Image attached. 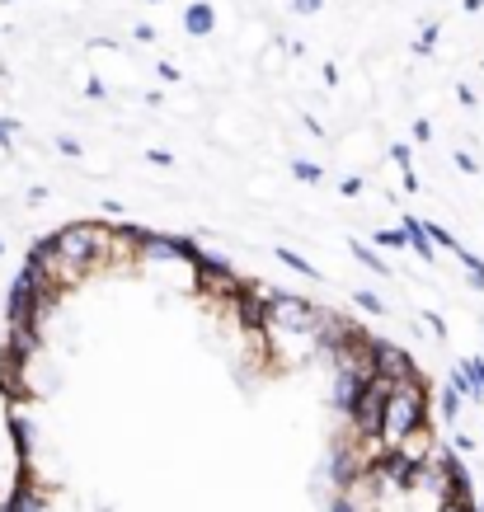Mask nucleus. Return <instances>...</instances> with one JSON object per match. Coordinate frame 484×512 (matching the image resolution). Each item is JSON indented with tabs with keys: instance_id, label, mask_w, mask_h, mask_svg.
I'll return each instance as SVG.
<instances>
[{
	"instance_id": "obj_37",
	"label": "nucleus",
	"mask_w": 484,
	"mask_h": 512,
	"mask_svg": "<svg viewBox=\"0 0 484 512\" xmlns=\"http://www.w3.org/2000/svg\"><path fill=\"white\" fill-rule=\"evenodd\" d=\"M475 512H484V498H480V503H475Z\"/></svg>"
},
{
	"instance_id": "obj_10",
	"label": "nucleus",
	"mask_w": 484,
	"mask_h": 512,
	"mask_svg": "<svg viewBox=\"0 0 484 512\" xmlns=\"http://www.w3.org/2000/svg\"><path fill=\"white\" fill-rule=\"evenodd\" d=\"M5 348L19 357H38L43 348V329L38 325H5Z\"/></svg>"
},
{
	"instance_id": "obj_33",
	"label": "nucleus",
	"mask_w": 484,
	"mask_h": 512,
	"mask_svg": "<svg viewBox=\"0 0 484 512\" xmlns=\"http://www.w3.org/2000/svg\"><path fill=\"white\" fill-rule=\"evenodd\" d=\"M132 38H137V43H156V29H151V24H137V29H132Z\"/></svg>"
},
{
	"instance_id": "obj_11",
	"label": "nucleus",
	"mask_w": 484,
	"mask_h": 512,
	"mask_svg": "<svg viewBox=\"0 0 484 512\" xmlns=\"http://www.w3.org/2000/svg\"><path fill=\"white\" fill-rule=\"evenodd\" d=\"M400 226H405L409 249L419 254L423 264H438V245H433V235H428V221H419V217H400Z\"/></svg>"
},
{
	"instance_id": "obj_39",
	"label": "nucleus",
	"mask_w": 484,
	"mask_h": 512,
	"mask_svg": "<svg viewBox=\"0 0 484 512\" xmlns=\"http://www.w3.org/2000/svg\"><path fill=\"white\" fill-rule=\"evenodd\" d=\"M151 5H160V0H151Z\"/></svg>"
},
{
	"instance_id": "obj_6",
	"label": "nucleus",
	"mask_w": 484,
	"mask_h": 512,
	"mask_svg": "<svg viewBox=\"0 0 484 512\" xmlns=\"http://www.w3.org/2000/svg\"><path fill=\"white\" fill-rule=\"evenodd\" d=\"M193 273V292L198 296H212V292H235L240 287V278H235V268L226 264V259H217V254H198V264L188 268Z\"/></svg>"
},
{
	"instance_id": "obj_20",
	"label": "nucleus",
	"mask_w": 484,
	"mask_h": 512,
	"mask_svg": "<svg viewBox=\"0 0 484 512\" xmlns=\"http://www.w3.org/2000/svg\"><path fill=\"white\" fill-rule=\"evenodd\" d=\"M452 165H456V170H461V174H480V160L470 156V151H461V146H456V151H452Z\"/></svg>"
},
{
	"instance_id": "obj_16",
	"label": "nucleus",
	"mask_w": 484,
	"mask_h": 512,
	"mask_svg": "<svg viewBox=\"0 0 484 512\" xmlns=\"http://www.w3.org/2000/svg\"><path fill=\"white\" fill-rule=\"evenodd\" d=\"M292 179H297V184H320V179H325V170H320V165H315V160H292Z\"/></svg>"
},
{
	"instance_id": "obj_15",
	"label": "nucleus",
	"mask_w": 484,
	"mask_h": 512,
	"mask_svg": "<svg viewBox=\"0 0 484 512\" xmlns=\"http://www.w3.org/2000/svg\"><path fill=\"white\" fill-rule=\"evenodd\" d=\"M372 245L376 249H409V235H405V226H395V231H386V226H381V231L372 235Z\"/></svg>"
},
{
	"instance_id": "obj_35",
	"label": "nucleus",
	"mask_w": 484,
	"mask_h": 512,
	"mask_svg": "<svg viewBox=\"0 0 484 512\" xmlns=\"http://www.w3.org/2000/svg\"><path fill=\"white\" fill-rule=\"evenodd\" d=\"M400 184H405V193H419V174H414V170H405V174H400Z\"/></svg>"
},
{
	"instance_id": "obj_29",
	"label": "nucleus",
	"mask_w": 484,
	"mask_h": 512,
	"mask_svg": "<svg viewBox=\"0 0 484 512\" xmlns=\"http://www.w3.org/2000/svg\"><path fill=\"white\" fill-rule=\"evenodd\" d=\"M339 193H344V198H358V193H362V179H358V174H348L344 184H339Z\"/></svg>"
},
{
	"instance_id": "obj_14",
	"label": "nucleus",
	"mask_w": 484,
	"mask_h": 512,
	"mask_svg": "<svg viewBox=\"0 0 484 512\" xmlns=\"http://www.w3.org/2000/svg\"><path fill=\"white\" fill-rule=\"evenodd\" d=\"M273 259H278V264L282 268H292V273H301V278H320V268H315L311 264V259H301V254H297V249H287V245H278V249H273Z\"/></svg>"
},
{
	"instance_id": "obj_23",
	"label": "nucleus",
	"mask_w": 484,
	"mask_h": 512,
	"mask_svg": "<svg viewBox=\"0 0 484 512\" xmlns=\"http://www.w3.org/2000/svg\"><path fill=\"white\" fill-rule=\"evenodd\" d=\"M57 151H62L66 160H80V156H85V146H80L76 137H57Z\"/></svg>"
},
{
	"instance_id": "obj_28",
	"label": "nucleus",
	"mask_w": 484,
	"mask_h": 512,
	"mask_svg": "<svg viewBox=\"0 0 484 512\" xmlns=\"http://www.w3.org/2000/svg\"><path fill=\"white\" fill-rule=\"evenodd\" d=\"M15 132H19L15 118H0V146H5V151H10V137H15Z\"/></svg>"
},
{
	"instance_id": "obj_26",
	"label": "nucleus",
	"mask_w": 484,
	"mask_h": 512,
	"mask_svg": "<svg viewBox=\"0 0 484 512\" xmlns=\"http://www.w3.org/2000/svg\"><path fill=\"white\" fill-rule=\"evenodd\" d=\"M414 141H419V146L433 141V123H428V118H414Z\"/></svg>"
},
{
	"instance_id": "obj_21",
	"label": "nucleus",
	"mask_w": 484,
	"mask_h": 512,
	"mask_svg": "<svg viewBox=\"0 0 484 512\" xmlns=\"http://www.w3.org/2000/svg\"><path fill=\"white\" fill-rule=\"evenodd\" d=\"M391 160L400 165V174L414 170V146H405V141H400V146H391Z\"/></svg>"
},
{
	"instance_id": "obj_9",
	"label": "nucleus",
	"mask_w": 484,
	"mask_h": 512,
	"mask_svg": "<svg viewBox=\"0 0 484 512\" xmlns=\"http://www.w3.org/2000/svg\"><path fill=\"white\" fill-rule=\"evenodd\" d=\"M5 423H10V437H15V456H19V466H29L33 461V423L24 419V409H5Z\"/></svg>"
},
{
	"instance_id": "obj_18",
	"label": "nucleus",
	"mask_w": 484,
	"mask_h": 512,
	"mask_svg": "<svg viewBox=\"0 0 484 512\" xmlns=\"http://www.w3.org/2000/svg\"><path fill=\"white\" fill-rule=\"evenodd\" d=\"M353 306H358V311H367V315H386V301H381L376 292H367V287H358V292H353Z\"/></svg>"
},
{
	"instance_id": "obj_13",
	"label": "nucleus",
	"mask_w": 484,
	"mask_h": 512,
	"mask_svg": "<svg viewBox=\"0 0 484 512\" xmlns=\"http://www.w3.org/2000/svg\"><path fill=\"white\" fill-rule=\"evenodd\" d=\"M348 249H353V259H358L367 273H376V278H391V273H395V268L376 254V245H367V240H348Z\"/></svg>"
},
{
	"instance_id": "obj_7",
	"label": "nucleus",
	"mask_w": 484,
	"mask_h": 512,
	"mask_svg": "<svg viewBox=\"0 0 484 512\" xmlns=\"http://www.w3.org/2000/svg\"><path fill=\"white\" fill-rule=\"evenodd\" d=\"M198 254H203V249L193 245L188 235H165V231H156L151 245H146V259H170V264H184V268L198 264Z\"/></svg>"
},
{
	"instance_id": "obj_3",
	"label": "nucleus",
	"mask_w": 484,
	"mask_h": 512,
	"mask_svg": "<svg viewBox=\"0 0 484 512\" xmlns=\"http://www.w3.org/2000/svg\"><path fill=\"white\" fill-rule=\"evenodd\" d=\"M325 306H315L311 296H297V292H282V287H268V320L278 334H315Z\"/></svg>"
},
{
	"instance_id": "obj_2",
	"label": "nucleus",
	"mask_w": 484,
	"mask_h": 512,
	"mask_svg": "<svg viewBox=\"0 0 484 512\" xmlns=\"http://www.w3.org/2000/svg\"><path fill=\"white\" fill-rule=\"evenodd\" d=\"M428 428V376H409L391 386V404H386V447H400L414 433Z\"/></svg>"
},
{
	"instance_id": "obj_36",
	"label": "nucleus",
	"mask_w": 484,
	"mask_h": 512,
	"mask_svg": "<svg viewBox=\"0 0 484 512\" xmlns=\"http://www.w3.org/2000/svg\"><path fill=\"white\" fill-rule=\"evenodd\" d=\"M461 5H466V15H480L484 10V0H461Z\"/></svg>"
},
{
	"instance_id": "obj_25",
	"label": "nucleus",
	"mask_w": 484,
	"mask_h": 512,
	"mask_svg": "<svg viewBox=\"0 0 484 512\" xmlns=\"http://www.w3.org/2000/svg\"><path fill=\"white\" fill-rule=\"evenodd\" d=\"M156 76L165 80V85H179V80H184V71H179L174 62H160V66H156Z\"/></svg>"
},
{
	"instance_id": "obj_19",
	"label": "nucleus",
	"mask_w": 484,
	"mask_h": 512,
	"mask_svg": "<svg viewBox=\"0 0 484 512\" xmlns=\"http://www.w3.org/2000/svg\"><path fill=\"white\" fill-rule=\"evenodd\" d=\"M438 24H428V29L419 33V38H414V52H419V57H428V52H433V47H438Z\"/></svg>"
},
{
	"instance_id": "obj_24",
	"label": "nucleus",
	"mask_w": 484,
	"mask_h": 512,
	"mask_svg": "<svg viewBox=\"0 0 484 512\" xmlns=\"http://www.w3.org/2000/svg\"><path fill=\"white\" fill-rule=\"evenodd\" d=\"M423 325L433 329V339H447V320H442L438 311H423Z\"/></svg>"
},
{
	"instance_id": "obj_32",
	"label": "nucleus",
	"mask_w": 484,
	"mask_h": 512,
	"mask_svg": "<svg viewBox=\"0 0 484 512\" xmlns=\"http://www.w3.org/2000/svg\"><path fill=\"white\" fill-rule=\"evenodd\" d=\"M452 447H456V456H470V451H475V442H470L466 433H456V437H452Z\"/></svg>"
},
{
	"instance_id": "obj_31",
	"label": "nucleus",
	"mask_w": 484,
	"mask_h": 512,
	"mask_svg": "<svg viewBox=\"0 0 484 512\" xmlns=\"http://www.w3.org/2000/svg\"><path fill=\"white\" fill-rule=\"evenodd\" d=\"M146 160H151V165H174V156H170V151H160V146H151V151H146Z\"/></svg>"
},
{
	"instance_id": "obj_1",
	"label": "nucleus",
	"mask_w": 484,
	"mask_h": 512,
	"mask_svg": "<svg viewBox=\"0 0 484 512\" xmlns=\"http://www.w3.org/2000/svg\"><path fill=\"white\" fill-rule=\"evenodd\" d=\"M57 235V254H62V268H66V282L76 287L90 268L109 264L118 259V245H113V226L104 221H66Z\"/></svg>"
},
{
	"instance_id": "obj_34",
	"label": "nucleus",
	"mask_w": 484,
	"mask_h": 512,
	"mask_svg": "<svg viewBox=\"0 0 484 512\" xmlns=\"http://www.w3.org/2000/svg\"><path fill=\"white\" fill-rule=\"evenodd\" d=\"M85 94H90V99H104V94H109V90H104V80H85Z\"/></svg>"
},
{
	"instance_id": "obj_40",
	"label": "nucleus",
	"mask_w": 484,
	"mask_h": 512,
	"mask_svg": "<svg viewBox=\"0 0 484 512\" xmlns=\"http://www.w3.org/2000/svg\"><path fill=\"white\" fill-rule=\"evenodd\" d=\"M5 5H10V0H5Z\"/></svg>"
},
{
	"instance_id": "obj_22",
	"label": "nucleus",
	"mask_w": 484,
	"mask_h": 512,
	"mask_svg": "<svg viewBox=\"0 0 484 512\" xmlns=\"http://www.w3.org/2000/svg\"><path fill=\"white\" fill-rule=\"evenodd\" d=\"M329 512H362V503L353 494H334L329 498Z\"/></svg>"
},
{
	"instance_id": "obj_12",
	"label": "nucleus",
	"mask_w": 484,
	"mask_h": 512,
	"mask_svg": "<svg viewBox=\"0 0 484 512\" xmlns=\"http://www.w3.org/2000/svg\"><path fill=\"white\" fill-rule=\"evenodd\" d=\"M184 29L193 33V38H207V33H217V10L207 5V0H193L184 10Z\"/></svg>"
},
{
	"instance_id": "obj_30",
	"label": "nucleus",
	"mask_w": 484,
	"mask_h": 512,
	"mask_svg": "<svg viewBox=\"0 0 484 512\" xmlns=\"http://www.w3.org/2000/svg\"><path fill=\"white\" fill-rule=\"evenodd\" d=\"M456 99H461V109H475V104H480V99H475V90H470V85H456Z\"/></svg>"
},
{
	"instance_id": "obj_17",
	"label": "nucleus",
	"mask_w": 484,
	"mask_h": 512,
	"mask_svg": "<svg viewBox=\"0 0 484 512\" xmlns=\"http://www.w3.org/2000/svg\"><path fill=\"white\" fill-rule=\"evenodd\" d=\"M461 400H466V395H461L456 386H447V390H442V400H438V414L447 423H456V414H461Z\"/></svg>"
},
{
	"instance_id": "obj_27",
	"label": "nucleus",
	"mask_w": 484,
	"mask_h": 512,
	"mask_svg": "<svg viewBox=\"0 0 484 512\" xmlns=\"http://www.w3.org/2000/svg\"><path fill=\"white\" fill-rule=\"evenodd\" d=\"M292 10H297V15H320L325 0H292Z\"/></svg>"
},
{
	"instance_id": "obj_38",
	"label": "nucleus",
	"mask_w": 484,
	"mask_h": 512,
	"mask_svg": "<svg viewBox=\"0 0 484 512\" xmlns=\"http://www.w3.org/2000/svg\"><path fill=\"white\" fill-rule=\"evenodd\" d=\"M0 259H5V245H0Z\"/></svg>"
},
{
	"instance_id": "obj_5",
	"label": "nucleus",
	"mask_w": 484,
	"mask_h": 512,
	"mask_svg": "<svg viewBox=\"0 0 484 512\" xmlns=\"http://www.w3.org/2000/svg\"><path fill=\"white\" fill-rule=\"evenodd\" d=\"M367 381H372V372H367L362 362H334V390H329V400H334V414H339V419H348V414L358 409Z\"/></svg>"
},
{
	"instance_id": "obj_8",
	"label": "nucleus",
	"mask_w": 484,
	"mask_h": 512,
	"mask_svg": "<svg viewBox=\"0 0 484 512\" xmlns=\"http://www.w3.org/2000/svg\"><path fill=\"white\" fill-rule=\"evenodd\" d=\"M24 367H29V357L10 353V348H0V395L10 404H24L29 400V376H24Z\"/></svg>"
},
{
	"instance_id": "obj_4",
	"label": "nucleus",
	"mask_w": 484,
	"mask_h": 512,
	"mask_svg": "<svg viewBox=\"0 0 484 512\" xmlns=\"http://www.w3.org/2000/svg\"><path fill=\"white\" fill-rule=\"evenodd\" d=\"M391 376H372L367 381V390H362L358 409L348 414V428L358 433V442H386V404H391Z\"/></svg>"
}]
</instances>
